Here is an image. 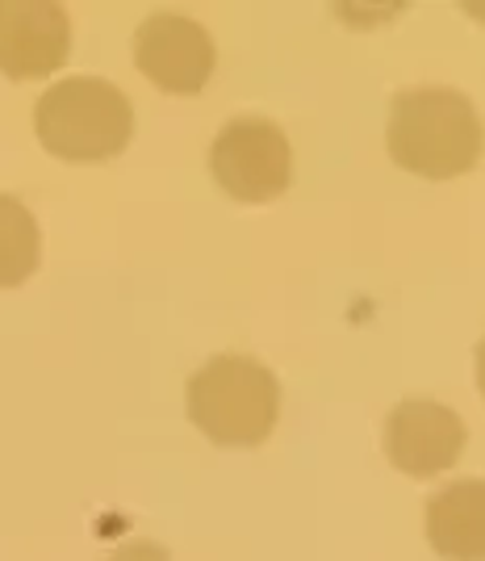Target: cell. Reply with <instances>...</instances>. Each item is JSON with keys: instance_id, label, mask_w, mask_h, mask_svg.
Wrapping results in <instances>:
<instances>
[{"instance_id": "6da1fadb", "label": "cell", "mask_w": 485, "mask_h": 561, "mask_svg": "<svg viewBox=\"0 0 485 561\" xmlns=\"http://www.w3.org/2000/svg\"><path fill=\"white\" fill-rule=\"evenodd\" d=\"M390 160L423 181H452L473 172L485 151V126L473 101L457 89H402L385 126Z\"/></svg>"}, {"instance_id": "7a4b0ae2", "label": "cell", "mask_w": 485, "mask_h": 561, "mask_svg": "<svg viewBox=\"0 0 485 561\" xmlns=\"http://www.w3.org/2000/svg\"><path fill=\"white\" fill-rule=\"evenodd\" d=\"M185 407L193 427L218 448H259L280 415V381L243 352L209 356L188 377Z\"/></svg>"}, {"instance_id": "3957f363", "label": "cell", "mask_w": 485, "mask_h": 561, "mask_svg": "<svg viewBox=\"0 0 485 561\" xmlns=\"http://www.w3.org/2000/svg\"><path fill=\"white\" fill-rule=\"evenodd\" d=\"M34 130L50 156L68 164H101L126 151L135 135V105L101 76H68L38 96Z\"/></svg>"}, {"instance_id": "277c9868", "label": "cell", "mask_w": 485, "mask_h": 561, "mask_svg": "<svg viewBox=\"0 0 485 561\" xmlns=\"http://www.w3.org/2000/svg\"><path fill=\"white\" fill-rule=\"evenodd\" d=\"M209 172L234 202H277L293 185V147L273 117H234L209 142Z\"/></svg>"}, {"instance_id": "5b68a950", "label": "cell", "mask_w": 485, "mask_h": 561, "mask_svg": "<svg viewBox=\"0 0 485 561\" xmlns=\"http://www.w3.org/2000/svg\"><path fill=\"white\" fill-rule=\"evenodd\" d=\"M385 457L406 478H439L457 466L469 445L464 420L436 398H402L385 415Z\"/></svg>"}, {"instance_id": "8992f818", "label": "cell", "mask_w": 485, "mask_h": 561, "mask_svg": "<svg viewBox=\"0 0 485 561\" xmlns=\"http://www.w3.org/2000/svg\"><path fill=\"white\" fill-rule=\"evenodd\" d=\"M135 64L163 93L193 96L213 76L218 50L201 22H193L185 13H151L135 30Z\"/></svg>"}, {"instance_id": "52a82bcc", "label": "cell", "mask_w": 485, "mask_h": 561, "mask_svg": "<svg viewBox=\"0 0 485 561\" xmlns=\"http://www.w3.org/2000/svg\"><path fill=\"white\" fill-rule=\"evenodd\" d=\"M71 55V22L50 0H0V71L9 80H43Z\"/></svg>"}, {"instance_id": "ba28073f", "label": "cell", "mask_w": 485, "mask_h": 561, "mask_svg": "<svg viewBox=\"0 0 485 561\" xmlns=\"http://www.w3.org/2000/svg\"><path fill=\"white\" fill-rule=\"evenodd\" d=\"M427 545L443 561H485V482L461 478L439 486L423 507Z\"/></svg>"}, {"instance_id": "9c48e42d", "label": "cell", "mask_w": 485, "mask_h": 561, "mask_svg": "<svg viewBox=\"0 0 485 561\" xmlns=\"http://www.w3.org/2000/svg\"><path fill=\"white\" fill-rule=\"evenodd\" d=\"M43 260V231L25 202L0 193V289H18Z\"/></svg>"}, {"instance_id": "30bf717a", "label": "cell", "mask_w": 485, "mask_h": 561, "mask_svg": "<svg viewBox=\"0 0 485 561\" xmlns=\"http://www.w3.org/2000/svg\"><path fill=\"white\" fill-rule=\"evenodd\" d=\"M105 561H172V558H168V549L155 545V540H135V545L117 549L114 558H105Z\"/></svg>"}, {"instance_id": "8fae6325", "label": "cell", "mask_w": 485, "mask_h": 561, "mask_svg": "<svg viewBox=\"0 0 485 561\" xmlns=\"http://www.w3.org/2000/svg\"><path fill=\"white\" fill-rule=\"evenodd\" d=\"M473 369H477V390H482V398H485V340L477 344V360H473Z\"/></svg>"}]
</instances>
